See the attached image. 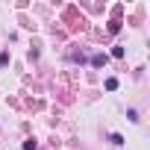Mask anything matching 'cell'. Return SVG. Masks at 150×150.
<instances>
[{"label": "cell", "mask_w": 150, "mask_h": 150, "mask_svg": "<svg viewBox=\"0 0 150 150\" xmlns=\"http://www.w3.org/2000/svg\"><path fill=\"white\" fill-rule=\"evenodd\" d=\"M91 65H94V68H103V65H106V53H97V56H91Z\"/></svg>", "instance_id": "cell-1"}, {"label": "cell", "mask_w": 150, "mask_h": 150, "mask_svg": "<svg viewBox=\"0 0 150 150\" xmlns=\"http://www.w3.org/2000/svg\"><path fill=\"white\" fill-rule=\"evenodd\" d=\"M106 88H109V91H115V88H118V80H115V77H109V80H106Z\"/></svg>", "instance_id": "cell-2"}, {"label": "cell", "mask_w": 150, "mask_h": 150, "mask_svg": "<svg viewBox=\"0 0 150 150\" xmlns=\"http://www.w3.org/2000/svg\"><path fill=\"white\" fill-rule=\"evenodd\" d=\"M6 62H9V53H6V50H0V65H6Z\"/></svg>", "instance_id": "cell-3"}]
</instances>
